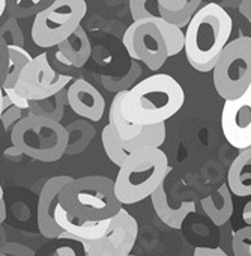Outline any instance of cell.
<instances>
[{"instance_id":"1","label":"cell","mask_w":251,"mask_h":256,"mask_svg":"<svg viewBox=\"0 0 251 256\" xmlns=\"http://www.w3.org/2000/svg\"><path fill=\"white\" fill-rule=\"evenodd\" d=\"M185 102L182 86L169 74L158 72L137 82L125 92L120 112L131 124L145 126L166 124Z\"/></svg>"},{"instance_id":"2","label":"cell","mask_w":251,"mask_h":256,"mask_svg":"<svg viewBox=\"0 0 251 256\" xmlns=\"http://www.w3.org/2000/svg\"><path fill=\"white\" fill-rule=\"evenodd\" d=\"M233 22L218 4H208L193 16L184 34V50L188 64L199 72L214 70L217 56L230 40Z\"/></svg>"},{"instance_id":"3","label":"cell","mask_w":251,"mask_h":256,"mask_svg":"<svg viewBox=\"0 0 251 256\" xmlns=\"http://www.w3.org/2000/svg\"><path fill=\"white\" fill-rule=\"evenodd\" d=\"M170 172L169 158L160 148L133 151L119 166L113 188L120 205H134L152 194Z\"/></svg>"},{"instance_id":"4","label":"cell","mask_w":251,"mask_h":256,"mask_svg":"<svg viewBox=\"0 0 251 256\" xmlns=\"http://www.w3.org/2000/svg\"><path fill=\"white\" fill-rule=\"evenodd\" d=\"M59 204L75 218L89 222L111 218L122 208L113 181L99 175L72 178L59 193Z\"/></svg>"},{"instance_id":"5","label":"cell","mask_w":251,"mask_h":256,"mask_svg":"<svg viewBox=\"0 0 251 256\" xmlns=\"http://www.w3.org/2000/svg\"><path fill=\"white\" fill-rule=\"evenodd\" d=\"M11 144L33 160L59 162L65 156L68 133L60 122L27 114L11 128Z\"/></svg>"},{"instance_id":"6","label":"cell","mask_w":251,"mask_h":256,"mask_svg":"<svg viewBox=\"0 0 251 256\" xmlns=\"http://www.w3.org/2000/svg\"><path fill=\"white\" fill-rule=\"evenodd\" d=\"M212 74L215 90L224 101L239 98L251 89V38L229 41L217 56Z\"/></svg>"},{"instance_id":"7","label":"cell","mask_w":251,"mask_h":256,"mask_svg":"<svg viewBox=\"0 0 251 256\" xmlns=\"http://www.w3.org/2000/svg\"><path fill=\"white\" fill-rule=\"evenodd\" d=\"M86 0H54L33 17L32 40L41 48H51L75 32L86 16Z\"/></svg>"},{"instance_id":"8","label":"cell","mask_w":251,"mask_h":256,"mask_svg":"<svg viewBox=\"0 0 251 256\" xmlns=\"http://www.w3.org/2000/svg\"><path fill=\"white\" fill-rule=\"evenodd\" d=\"M72 82L69 74L56 71L48 62L47 53H41L23 68L15 90L27 101H39L53 96Z\"/></svg>"},{"instance_id":"9","label":"cell","mask_w":251,"mask_h":256,"mask_svg":"<svg viewBox=\"0 0 251 256\" xmlns=\"http://www.w3.org/2000/svg\"><path fill=\"white\" fill-rule=\"evenodd\" d=\"M123 47L133 60L145 64L151 71H158L169 59L164 38L149 20L133 22L122 38Z\"/></svg>"},{"instance_id":"10","label":"cell","mask_w":251,"mask_h":256,"mask_svg":"<svg viewBox=\"0 0 251 256\" xmlns=\"http://www.w3.org/2000/svg\"><path fill=\"white\" fill-rule=\"evenodd\" d=\"M221 132L230 146L251 148V89L235 100H226L221 110Z\"/></svg>"},{"instance_id":"11","label":"cell","mask_w":251,"mask_h":256,"mask_svg":"<svg viewBox=\"0 0 251 256\" xmlns=\"http://www.w3.org/2000/svg\"><path fill=\"white\" fill-rule=\"evenodd\" d=\"M66 104L71 110L89 122H98L105 113V100L87 80L77 78L66 86Z\"/></svg>"},{"instance_id":"12","label":"cell","mask_w":251,"mask_h":256,"mask_svg":"<svg viewBox=\"0 0 251 256\" xmlns=\"http://www.w3.org/2000/svg\"><path fill=\"white\" fill-rule=\"evenodd\" d=\"M130 11H131L133 22L146 18L158 28V30L164 38L169 58L176 56L184 50L182 29H178L176 26L167 23L160 16V4L157 0H130Z\"/></svg>"},{"instance_id":"13","label":"cell","mask_w":251,"mask_h":256,"mask_svg":"<svg viewBox=\"0 0 251 256\" xmlns=\"http://www.w3.org/2000/svg\"><path fill=\"white\" fill-rule=\"evenodd\" d=\"M71 180H72L71 176H65V175L53 176L47 180L41 188V193L38 198V206H36V223H38V229L41 235L45 236L47 240L57 238L62 234L59 226L54 223L53 214L59 202V193Z\"/></svg>"},{"instance_id":"14","label":"cell","mask_w":251,"mask_h":256,"mask_svg":"<svg viewBox=\"0 0 251 256\" xmlns=\"http://www.w3.org/2000/svg\"><path fill=\"white\" fill-rule=\"evenodd\" d=\"M53 218H54V223L62 230V234L59 236L75 238L80 241H90V240H98V238L104 236L108 229V223H110V218L99 220V222L75 218L59 202L54 208Z\"/></svg>"},{"instance_id":"15","label":"cell","mask_w":251,"mask_h":256,"mask_svg":"<svg viewBox=\"0 0 251 256\" xmlns=\"http://www.w3.org/2000/svg\"><path fill=\"white\" fill-rule=\"evenodd\" d=\"M105 236L110 240V242L114 246L120 256H128L131 254V250L139 236V223L122 206L110 218Z\"/></svg>"},{"instance_id":"16","label":"cell","mask_w":251,"mask_h":256,"mask_svg":"<svg viewBox=\"0 0 251 256\" xmlns=\"http://www.w3.org/2000/svg\"><path fill=\"white\" fill-rule=\"evenodd\" d=\"M149 198L152 200V206L155 210L157 217L170 229H181L184 222L187 220V217L196 211V204L193 200L181 202L179 206L173 208L169 202V198H167V193L164 188V182H161L155 188V192H152V194Z\"/></svg>"},{"instance_id":"17","label":"cell","mask_w":251,"mask_h":256,"mask_svg":"<svg viewBox=\"0 0 251 256\" xmlns=\"http://www.w3.org/2000/svg\"><path fill=\"white\" fill-rule=\"evenodd\" d=\"M232 196L248 198L251 194V148L239 151L227 172L226 182Z\"/></svg>"},{"instance_id":"18","label":"cell","mask_w":251,"mask_h":256,"mask_svg":"<svg viewBox=\"0 0 251 256\" xmlns=\"http://www.w3.org/2000/svg\"><path fill=\"white\" fill-rule=\"evenodd\" d=\"M56 47H57V52L68 62L69 68H81V66H84L87 64L90 54H92L90 40H89L86 30L81 26H78L72 35H69L66 40H63Z\"/></svg>"},{"instance_id":"19","label":"cell","mask_w":251,"mask_h":256,"mask_svg":"<svg viewBox=\"0 0 251 256\" xmlns=\"http://www.w3.org/2000/svg\"><path fill=\"white\" fill-rule=\"evenodd\" d=\"M202 210L215 226L226 224L233 216V199L227 186L223 184L215 193L200 200Z\"/></svg>"},{"instance_id":"20","label":"cell","mask_w":251,"mask_h":256,"mask_svg":"<svg viewBox=\"0 0 251 256\" xmlns=\"http://www.w3.org/2000/svg\"><path fill=\"white\" fill-rule=\"evenodd\" d=\"M65 130L68 133V145L65 150V156H78L84 152L96 134L95 126L86 119H77L69 122L65 126Z\"/></svg>"},{"instance_id":"21","label":"cell","mask_w":251,"mask_h":256,"mask_svg":"<svg viewBox=\"0 0 251 256\" xmlns=\"http://www.w3.org/2000/svg\"><path fill=\"white\" fill-rule=\"evenodd\" d=\"M123 95H125V92H117L113 96V101H111L110 108H108V124L111 125L116 136L122 142H128V140L136 139L142 133L143 126L131 124L123 118V114L120 112V102H122Z\"/></svg>"},{"instance_id":"22","label":"cell","mask_w":251,"mask_h":256,"mask_svg":"<svg viewBox=\"0 0 251 256\" xmlns=\"http://www.w3.org/2000/svg\"><path fill=\"white\" fill-rule=\"evenodd\" d=\"M166 124H157V125H145L142 133L128 142H122L120 139V146L123 151H127L128 154L142 148H160L166 142Z\"/></svg>"},{"instance_id":"23","label":"cell","mask_w":251,"mask_h":256,"mask_svg":"<svg viewBox=\"0 0 251 256\" xmlns=\"http://www.w3.org/2000/svg\"><path fill=\"white\" fill-rule=\"evenodd\" d=\"M65 106H66V88L50 98L39 100V101H29V114L60 122L65 114Z\"/></svg>"},{"instance_id":"24","label":"cell","mask_w":251,"mask_h":256,"mask_svg":"<svg viewBox=\"0 0 251 256\" xmlns=\"http://www.w3.org/2000/svg\"><path fill=\"white\" fill-rule=\"evenodd\" d=\"M33 256H86V252L80 240L57 236L48 240L38 250H35Z\"/></svg>"},{"instance_id":"25","label":"cell","mask_w":251,"mask_h":256,"mask_svg":"<svg viewBox=\"0 0 251 256\" xmlns=\"http://www.w3.org/2000/svg\"><path fill=\"white\" fill-rule=\"evenodd\" d=\"M32 60L30 53L24 47L8 46V71L5 82L2 84V90L15 89V83L23 71V68Z\"/></svg>"},{"instance_id":"26","label":"cell","mask_w":251,"mask_h":256,"mask_svg":"<svg viewBox=\"0 0 251 256\" xmlns=\"http://www.w3.org/2000/svg\"><path fill=\"white\" fill-rule=\"evenodd\" d=\"M142 76V66L137 60L131 59L130 71L122 76V77H114V76H101V83L108 92H127L130 90Z\"/></svg>"},{"instance_id":"27","label":"cell","mask_w":251,"mask_h":256,"mask_svg":"<svg viewBox=\"0 0 251 256\" xmlns=\"http://www.w3.org/2000/svg\"><path fill=\"white\" fill-rule=\"evenodd\" d=\"M53 2L54 0H6V8L9 17L21 20L38 16Z\"/></svg>"},{"instance_id":"28","label":"cell","mask_w":251,"mask_h":256,"mask_svg":"<svg viewBox=\"0 0 251 256\" xmlns=\"http://www.w3.org/2000/svg\"><path fill=\"white\" fill-rule=\"evenodd\" d=\"M101 140H102V146H104V151H105L108 160L119 168L125 162V158L128 157V152L123 151V148L120 146V140L116 136V133H114V130L111 128L110 124H107L104 126L102 134H101Z\"/></svg>"},{"instance_id":"29","label":"cell","mask_w":251,"mask_h":256,"mask_svg":"<svg viewBox=\"0 0 251 256\" xmlns=\"http://www.w3.org/2000/svg\"><path fill=\"white\" fill-rule=\"evenodd\" d=\"M202 2H203V0H187V4L179 11H175V12L166 11V10H163L160 6V16L167 23L176 26L178 29H182V28H187V24L190 23L193 16L199 11Z\"/></svg>"},{"instance_id":"30","label":"cell","mask_w":251,"mask_h":256,"mask_svg":"<svg viewBox=\"0 0 251 256\" xmlns=\"http://www.w3.org/2000/svg\"><path fill=\"white\" fill-rule=\"evenodd\" d=\"M0 38H2L6 46H17V47H24V35L23 30L18 24V20L14 17H9L5 24L0 28Z\"/></svg>"},{"instance_id":"31","label":"cell","mask_w":251,"mask_h":256,"mask_svg":"<svg viewBox=\"0 0 251 256\" xmlns=\"http://www.w3.org/2000/svg\"><path fill=\"white\" fill-rule=\"evenodd\" d=\"M81 242L84 246L86 256H120L105 235L98 240L81 241Z\"/></svg>"},{"instance_id":"32","label":"cell","mask_w":251,"mask_h":256,"mask_svg":"<svg viewBox=\"0 0 251 256\" xmlns=\"http://www.w3.org/2000/svg\"><path fill=\"white\" fill-rule=\"evenodd\" d=\"M232 250L235 256H251V226L241 228L233 234Z\"/></svg>"},{"instance_id":"33","label":"cell","mask_w":251,"mask_h":256,"mask_svg":"<svg viewBox=\"0 0 251 256\" xmlns=\"http://www.w3.org/2000/svg\"><path fill=\"white\" fill-rule=\"evenodd\" d=\"M0 254H3V256H33L35 250H32L30 247H27L21 242L5 241L3 246L0 247Z\"/></svg>"},{"instance_id":"34","label":"cell","mask_w":251,"mask_h":256,"mask_svg":"<svg viewBox=\"0 0 251 256\" xmlns=\"http://www.w3.org/2000/svg\"><path fill=\"white\" fill-rule=\"evenodd\" d=\"M21 118H23V110L15 107V106H12V104L9 107H6L2 112V114H0V120H2L5 130H9V128H12Z\"/></svg>"},{"instance_id":"35","label":"cell","mask_w":251,"mask_h":256,"mask_svg":"<svg viewBox=\"0 0 251 256\" xmlns=\"http://www.w3.org/2000/svg\"><path fill=\"white\" fill-rule=\"evenodd\" d=\"M8 71V46L0 38V86L3 84Z\"/></svg>"},{"instance_id":"36","label":"cell","mask_w":251,"mask_h":256,"mask_svg":"<svg viewBox=\"0 0 251 256\" xmlns=\"http://www.w3.org/2000/svg\"><path fill=\"white\" fill-rule=\"evenodd\" d=\"M193 256H229L221 247H196Z\"/></svg>"},{"instance_id":"37","label":"cell","mask_w":251,"mask_h":256,"mask_svg":"<svg viewBox=\"0 0 251 256\" xmlns=\"http://www.w3.org/2000/svg\"><path fill=\"white\" fill-rule=\"evenodd\" d=\"M157 2L160 4L163 10L175 12V11H179L187 4V0H157Z\"/></svg>"},{"instance_id":"38","label":"cell","mask_w":251,"mask_h":256,"mask_svg":"<svg viewBox=\"0 0 251 256\" xmlns=\"http://www.w3.org/2000/svg\"><path fill=\"white\" fill-rule=\"evenodd\" d=\"M3 156H5L6 158H9V160H20V158L23 157V154H21V151H20L18 148H15L14 145H12L11 148H8V150H5V152H3Z\"/></svg>"},{"instance_id":"39","label":"cell","mask_w":251,"mask_h":256,"mask_svg":"<svg viewBox=\"0 0 251 256\" xmlns=\"http://www.w3.org/2000/svg\"><path fill=\"white\" fill-rule=\"evenodd\" d=\"M9 18L8 8H6V0H0V28L5 24V22Z\"/></svg>"},{"instance_id":"40","label":"cell","mask_w":251,"mask_h":256,"mask_svg":"<svg viewBox=\"0 0 251 256\" xmlns=\"http://www.w3.org/2000/svg\"><path fill=\"white\" fill-rule=\"evenodd\" d=\"M242 4V0H221V4H218L223 10H235V8H239Z\"/></svg>"},{"instance_id":"41","label":"cell","mask_w":251,"mask_h":256,"mask_svg":"<svg viewBox=\"0 0 251 256\" xmlns=\"http://www.w3.org/2000/svg\"><path fill=\"white\" fill-rule=\"evenodd\" d=\"M244 220H245L247 226H251V202H247V205L244 208Z\"/></svg>"},{"instance_id":"42","label":"cell","mask_w":251,"mask_h":256,"mask_svg":"<svg viewBox=\"0 0 251 256\" xmlns=\"http://www.w3.org/2000/svg\"><path fill=\"white\" fill-rule=\"evenodd\" d=\"M6 220V202L5 199L0 200V224Z\"/></svg>"},{"instance_id":"43","label":"cell","mask_w":251,"mask_h":256,"mask_svg":"<svg viewBox=\"0 0 251 256\" xmlns=\"http://www.w3.org/2000/svg\"><path fill=\"white\" fill-rule=\"evenodd\" d=\"M3 112V90H2V86H0V114Z\"/></svg>"},{"instance_id":"44","label":"cell","mask_w":251,"mask_h":256,"mask_svg":"<svg viewBox=\"0 0 251 256\" xmlns=\"http://www.w3.org/2000/svg\"><path fill=\"white\" fill-rule=\"evenodd\" d=\"M2 199H5V192H3L2 184H0V200H2Z\"/></svg>"},{"instance_id":"45","label":"cell","mask_w":251,"mask_h":256,"mask_svg":"<svg viewBox=\"0 0 251 256\" xmlns=\"http://www.w3.org/2000/svg\"><path fill=\"white\" fill-rule=\"evenodd\" d=\"M3 242H5V238H3V234H2V230H0V247L3 246Z\"/></svg>"},{"instance_id":"46","label":"cell","mask_w":251,"mask_h":256,"mask_svg":"<svg viewBox=\"0 0 251 256\" xmlns=\"http://www.w3.org/2000/svg\"><path fill=\"white\" fill-rule=\"evenodd\" d=\"M128 256H139V254H128Z\"/></svg>"},{"instance_id":"47","label":"cell","mask_w":251,"mask_h":256,"mask_svg":"<svg viewBox=\"0 0 251 256\" xmlns=\"http://www.w3.org/2000/svg\"><path fill=\"white\" fill-rule=\"evenodd\" d=\"M0 256H3V254H0Z\"/></svg>"}]
</instances>
